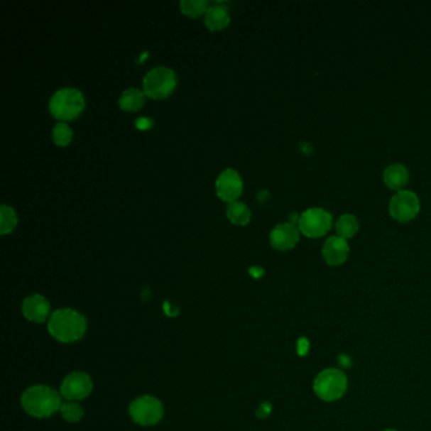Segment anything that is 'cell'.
Wrapping results in <instances>:
<instances>
[{"mask_svg":"<svg viewBox=\"0 0 431 431\" xmlns=\"http://www.w3.org/2000/svg\"><path fill=\"white\" fill-rule=\"evenodd\" d=\"M87 319L79 311L60 309L48 319V332L61 343H74L87 333Z\"/></svg>","mask_w":431,"mask_h":431,"instance_id":"6da1fadb","label":"cell"},{"mask_svg":"<svg viewBox=\"0 0 431 431\" xmlns=\"http://www.w3.org/2000/svg\"><path fill=\"white\" fill-rule=\"evenodd\" d=\"M22 406L27 414L45 419L56 414L62 406L61 395L47 386H33L22 396Z\"/></svg>","mask_w":431,"mask_h":431,"instance_id":"7a4b0ae2","label":"cell"},{"mask_svg":"<svg viewBox=\"0 0 431 431\" xmlns=\"http://www.w3.org/2000/svg\"><path fill=\"white\" fill-rule=\"evenodd\" d=\"M85 109V97L76 87H65L53 92L48 110L58 121H70L76 119Z\"/></svg>","mask_w":431,"mask_h":431,"instance_id":"3957f363","label":"cell"},{"mask_svg":"<svg viewBox=\"0 0 431 431\" xmlns=\"http://www.w3.org/2000/svg\"><path fill=\"white\" fill-rule=\"evenodd\" d=\"M178 87V75L168 66H156L148 70L142 80V90L147 98L153 100L166 99Z\"/></svg>","mask_w":431,"mask_h":431,"instance_id":"277c9868","label":"cell"},{"mask_svg":"<svg viewBox=\"0 0 431 431\" xmlns=\"http://www.w3.org/2000/svg\"><path fill=\"white\" fill-rule=\"evenodd\" d=\"M348 381L345 374L335 368L324 369L314 381V391L322 401L339 400L347 391Z\"/></svg>","mask_w":431,"mask_h":431,"instance_id":"5b68a950","label":"cell"},{"mask_svg":"<svg viewBox=\"0 0 431 431\" xmlns=\"http://www.w3.org/2000/svg\"><path fill=\"white\" fill-rule=\"evenodd\" d=\"M333 217L322 207H311L300 215L299 229L307 238H320L332 229Z\"/></svg>","mask_w":431,"mask_h":431,"instance_id":"8992f818","label":"cell"},{"mask_svg":"<svg viewBox=\"0 0 431 431\" xmlns=\"http://www.w3.org/2000/svg\"><path fill=\"white\" fill-rule=\"evenodd\" d=\"M129 414L138 425H155L163 416V406L156 397H138L131 403Z\"/></svg>","mask_w":431,"mask_h":431,"instance_id":"52a82bcc","label":"cell"},{"mask_svg":"<svg viewBox=\"0 0 431 431\" xmlns=\"http://www.w3.org/2000/svg\"><path fill=\"white\" fill-rule=\"evenodd\" d=\"M420 199L414 191H398L390 202V215L398 223H408L420 213Z\"/></svg>","mask_w":431,"mask_h":431,"instance_id":"ba28073f","label":"cell"},{"mask_svg":"<svg viewBox=\"0 0 431 431\" xmlns=\"http://www.w3.org/2000/svg\"><path fill=\"white\" fill-rule=\"evenodd\" d=\"M243 178L234 168H225L215 180V191L222 202H238L243 192Z\"/></svg>","mask_w":431,"mask_h":431,"instance_id":"9c48e42d","label":"cell"},{"mask_svg":"<svg viewBox=\"0 0 431 431\" xmlns=\"http://www.w3.org/2000/svg\"><path fill=\"white\" fill-rule=\"evenodd\" d=\"M92 391V381L87 373L72 372L61 383V396L69 401L87 398Z\"/></svg>","mask_w":431,"mask_h":431,"instance_id":"30bf717a","label":"cell"},{"mask_svg":"<svg viewBox=\"0 0 431 431\" xmlns=\"http://www.w3.org/2000/svg\"><path fill=\"white\" fill-rule=\"evenodd\" d=\"M299 227L293 223H282L271 230L270 243L277 251H290L298 246L300 241Z\"/></svg>","mask_w":431,"mask_h":431,"instance_id":"8fae6325","label":"cell"},{"mask_svg":"<svg viewBox=\"0 0 431 431\" xmlns=\"http://www.w3.org/2000/svg\"><path fill=\"white\" fill-rule=\"evenodd\" d=\"M22 311L29 322H45L51 317V306L48 300L38 293L24 299Z\"/></svg>","mask_w":431,"mask_h":431,"instance_id":"7c38bea8","label":"cell"},{"mask_svg":"<svg viewBox=\"0 0 431 431\" xmlns=\"http://www.w3.org/2000/svg\"><path fill=\"white\" fill-rule=\"evenodd\" d=\"M351 252L348 241L338 236H330L324 243L322 257L329 266H340L344 263Z\"/></svg>","mask_w":431,"mask_h":431,"instance_id":"4fadbf2b","label":"cell"},{"mask_svg":"<svg viewBox=\"0 0 431 431\" xmlns=\"http://www.w3.org/2000/svg\"><path fill=\"white\" fill-rule=\"evenodd\" d=\"M204 23L212 32H219L227 28L230 23L229 8L224 3H214L204 16Z\"/></svg>","mask_w":431,"mask_h":431,"instance_id":"5bb4252c","label":"cell"},{"mask_svg":"<svg viewBox=\"0 0 431 431\" xmlns=\"http://www.w3.org/2000/svg\"><path fill=\"white\" fill-rule=\"evenodd\" d=\"M410 173L406 167L401 163H393L390 166L386 167L383 173V180L385 184L391 189L398 192L403 191V187L408 185Z\"/></svg>","mask_w":431,"mask_h":431,"instance_id":"9a60e30c","label":"cell"},{"mask_svg":"<svg viewBox=\"0 0 431 431\" xmlns=\"http://www.w3.org/2000/svg\"><path fill=\"white\" fill-rule=\"evenodd\" d=\"M146 94L138 87H129L121 92L118 104L119 108L126 113H136L142 109L146 104Z\"/></svg>","mask_w":431,"mask_h":431,"instance_id":"2e32d148","label":"cell"},{"mask_svg":"<svg viewBox=\"0 0 431 431\" xmlns=\"http://www.w3.org/2000/svg\"><path fill=\"white\" fill-rule=\"evenodd\" d=\"M227 218L229 219L231 224L244 227L251 222L252 212L244 202H230L227 207Z\"/></svg>","mask_w":431,"mask_h":431,"instance_id":"e0dca14e","label":"cell"},{"mask_svg":"<svg viewBox=\"0 0 431 431\" xmlns=\"http://www.w3.org/2000/svg\"><path fill=\"white\" fill-rule=\"evenodd\" d=\"M335 229H337L338 236H340V238H343L345 241L351 239L356 236L358 230H359L358 219L353 214H344L338 219V222L335 224Z\"/></svg>","mask_w":431,"mask_h":431,"instance_id":"ac0fdd59","label":"cell"},{"mask_svg":"<svg viewBox=\"0 0 431 431\" xmlns=\"http://www.w3.org/2000/svg\"><path fill=\"white\" fill-rule=\"evenodd\" d=\"M210 3L207 0H181L180 11L185 16L190 18H199L205 16Z\"/></svg>","mask_w":431,"mask_h":431,"instance_id":"d6986e66","label":"cell"},{"mask_svg":"<svg viewBox=\"0 0 431 431\" xmlns=\"http://www.w3.org/2000/svg\"><path fill=\"white\" fill-rule=\"evenodd\" d=\"M18 224V217L12 207L3 204L0 207V234L6 236L13 233Z\"/></svg>","mask_w":431,"mask_h":431,"instance_id":"ffe728a7","label":"cell"},{"mask_svg":"<svg viewBox=\"0 0 431 431\" xmlns=\"http://www.w3.org/2000/svg\"><path fill=\"white\" fill-rule=\"evenodd\" d=\"M52 141L53 143L58 147H67L72 139H74V132L67 123L65 121H58L51 131Z\"/></svg>","mask_w":431,"mask_h":431,"instance_id":"44dd1931","label":"cell"},{"mask_svg":"<svg viewBox=\"0 0 431 431\" xmlns=\"http://www.w3.org/2000/svg\"><path fill=\"white\" fill-rule=\"evenodd\" d=\"M61 415L67 422H79L82 418H84V410L81 408L80 405H77L76 403L72 401H67V403H62V406L60 408Z\"/></svg>","mask_w":431,"mask_h":431,"instance_id":"7402d4cb","label":"cell"},{"mask_svg":"<svg viewBox=\"0 0 431 431\" xmlns=\"http://www.w3.org/2000/svg\"><path fill=\"white\" fill-rule=\"evenodd\" d=\"M271 411H272L271 403H263L262 405H259L257 411H256V415L258 416L259 419H266L271 414Z\"/></svg>","mask_w":431,"mask_h":431,"instance_id":"603a6c76","label":"cell"},{"mask_svg":"<svg viewBox=\"0 0 431 431\" xmlns=\"http://www.w3.org/2000/svg\"><path fill=\"white\" fill-rule=\"evenodd\" d=\"M307 351H309V342L302 338L298 343V353H299L300 356H305Z\"/></svg>","mask_w":431,"mask_h":431,"instance_id":"cb8c5ba5","label":"cell"},{"mask_svg":"<svg viewBox=\"0 0 431 431\" xmlns=\"http://www.w3.org/2000/svg\"><path fill=\"white\" fill-rule=\"evenodd\" d=\"M163 311L166 312V315H168V317H173L178 315V309H176L175 306H173L170 302H167V301L163 304Z\"/></svg>","mask_w":431,"mask_h":431,"instance_id":"d4e9b609","label":"cell"},{"mask_svg":"<svg viewBox=\"0 0 431 431\" xmlns=\"http://www.w3.org/2000/svg\"><path fill=\"white\" fill-rule=\"evenodd\" d=\"M251 273H252V276L257 277V278H258V277L263 275V271L261 270V268H257V267H254V268L251 270Z\"/></svg>","mask_w":431,"mask_h":431,"instance_id":"484cf974","label":"cell"},{"mask_svg":"<svg viewBox=\"0 0 431 431\" xmlns=\"http://www.w3.org/2000/svg\"><path fill=\"white\" fill-rule=\"evenodd\" d=\"M386 431H396V430H386Z\"/></svg>","mask_w":431,"mask_h":431,"instance_id":"4316f807","label":"cell"}]
</instances>
